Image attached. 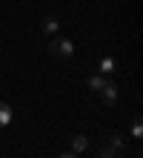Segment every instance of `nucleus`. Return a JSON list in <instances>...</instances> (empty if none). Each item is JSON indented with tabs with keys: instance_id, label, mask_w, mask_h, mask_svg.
<instances>
[{
	"instance_id": "7",
	"label": "nucleus",
	"mask_w": 143,
	"mask_h": 158,
	"mask_svg": "<svg viewBox=\"0 0 143 158\" xmlns=\"http://www.w3.org/2000/svg\"><path fill=\"white\" fill-rule=\"evenodd\" d=\"M86 147H89V138L86 135H74L72 138V152H83Z\"/></svg>"
},
{
	"instance_id": "1",
	"label": "nucleus",
	"mask_w": 143,
	"mask_h": 158,
	"mask_svg": "<svg viewBox=\"0 0 143 158\" xmlns=\"http://www.w3.org/2000/svg\"><path fill=\"white\" fill-rule=\"evenodd\" d=\"M49 55L57 60H72L74 58V43L69 38H60V35H52L49 40Z\"/></svg>"
},
{
	"instance_id": "6",
	"label": "nucleus",
	"mask_w": 143,
	"mask_h": 158,
	"mask_svg": "<svg viewBox=\"0 0 143 158\" xmlns=\"http://www.w3.org/2000/svg\"><path fill=\"white\" fill-rule=\"evenodd\" d=\"M86 83H89V89H92V92H100V89H103V83H106V75L94 72V75H89V78H86Z\"/></svg>"
},
{
	"instance_id": "3",
	"label": "nucleus",
	"mask_w": 143,
	"mask_h": 158,
	"mask_svg": "<svg viewBox=\"0 0 143 158\" xmlns=\"http://www.w3.org/2000/svg\"><path fill=\"white\" fill-rule=\"evenodd\" d=\"M97 72L100 75H114V72H117V60H114L112 55H103L97 60Z\"/></svg>"
},
{
	"instance_id": "9",
	"label": "nucleus",
	"mask_w": 143,
	"mask_h": 158,
	"mask_svg": "<svg viewBox=\"0 0 143 158\" xmlns=\"http://www.w3.org/2000/svg\"><path fill=\"white\" fill-rule=\"evenodd\" d=\"M132 138H135V141H140V138H143V121L135 115V118H132Z\"/></svg>"
},
{
	"instance_id": "8",
	"label": "nucleus",
	"mask_w": 143,
	"mask_h": 158,
	"mask_svg": "<svg viewBox=\"0 0 143 158\" xmlns=\"http://www.w3.org/2000/svg\"><path fill=\"white\" fill-rule=\"evenodd\" d=\"M109 147H112V150L114 152H117V150H123V147H126V138H123V135H117V132H114V135H109V141H106Z\"/></svg>"
},
{
	"instance_id": "5",
	"label": "nucleus",
	"mask_w": 143,
	"mask_h": 158,
	"mask_svg": "<svg viewBox=\"0 0 143 158\" xmlns=\"http://www.w3.org/2000/svg\"><path fill=\"white\" fill-rule=\"evenodd\" d=\"M12 118H14V112H12V106H9L6 101H0V129L12 124Z\"/></svg>"
},
{
	"instance_id": "4",
	"label": "nucleus",
	"mask_w": 143,
	"mask_h": 158,
	"mask_svg": "<svg viewBox=\"0 0 143 158\" xmlns=\"http://www.w3.org/2000/svg\"><path fill=\"white\" fill-rule=\"evenodd\" d=\"M40 29H43L46 35H57V32H60V20H57L54 15H46L43 20H40Z\"/></svg>"
},
{
	"instance_id": "2",
	"label": "nucleus",
	"mask_w": 143,
	"mask_h": 158,
	"mask_svg": "<svg viewBox=\"0 0 143 158\" xmlns=\"http://www.w3.org/2000/svg\"><path fill=\"white\" fill-rule=\"evenodd\" d=\"M97 95L103 98V104H106V106H114V104H117V86H114L112 81L103 83V89L97 92Z\"/></svg>"
},
{
	"instance_id": "10",
	"label": "nucleus",
	"mask_w": 143,
	"mask_h": 158,
	"mask_svg": "<svg viewBox=\"0 0 143 158\" xmlns=\"http://www.w3.org/2000/svg\"><path fill=\"white\" fill-rule=\"evenodd\" d=\"M57 158H77V152H63V155H57Z\"/></svg>"
}]
</instances>
